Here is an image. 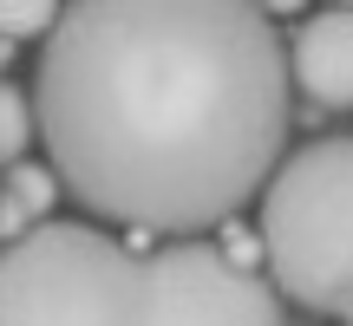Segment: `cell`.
I'll return each mask as SVG.
<instances>
[{
    "instance_id": "obj_1",
    "label": "cell",
    "mask_w": 353,
    "mask_h": 326,
    "mask_svg": "<svg viewBox=\"0 0 353 326\" xmlns=\"http://www.w3.org/2000/svg\"><path fill=\"white\" fill-rule=\"evenodd\" d=\"M288 46L236 0H85L39 46L33 124L92 215L151 235L223 228L268 189L294 124Z\"/></svg>"
},
{
    "instance_id": "obj_2",
    "label": "cell",
    "mask_w": 353,
    "mask_h": 326,
    "mask_svg": "<svg viewBox=\"0 0 353 326\" xmlns=\"http://www.w3.org/2000/svg\"><path fill=\"white\" fill-rule=\"evenodd\" d=\"M262 254L294 307L353 314V138H314L281 157L262 189Z\"/></svg>"
},
{
    "instance_id": "obj_3",
    "label": "cell",
    "mask_w": 353,
    "mask_h": 326,
    "mask_svg": "<svg viewBox=\"0 0 353 326\" xmlns=\"http://www.w3.org/2000/svg\"><path fill=\"white\" fill-rule=\"evenodd\" d=\"M0 326H144V254L92 222H33L0 254Z\"/></svg>"
},
{
    "instance_id": "obj_4",
    "label": "cell",
    "mask_w": 353,
    "mask_h": 326,
    "mask_svg": "<svg viewBox=\"0 0 353 326\" xmlns=\"http://www.w3.org/2000/svg\"><path fill=\"white\" fill-rule=\"evenodd\" d=\"M144 326H288L268 274L203 241L144 254Z\"/></svg>"
},
{
    "instance_id": "obj_5",
    "label": "cell",
    "mask_w": 353,
    "mask_h": 326,
    "mask_svg": "<svg viewBox=\"0 0 353 326\" xmlns=\"http://www.w3.org/2000/svg\"><path fill=\"white\" fill-rule=\"evenodd\" d=\"M288 85H301L327 111H353V7L307 13L288 39Z\"/></svg>"
},
{
    "instance_id": "obj_6",
    "label": "cell",
    "mask_w": 353,
    "mask_h": 326,
    "mask_svg": "<svg viewBox=\"0 0 353 326\" xmlns=\"http://www.w3.org/2000/svg\"><path fill=\"white\" fill-rule=\"evenodd\" d=\"M39 124H33V91H20L13 78H0V163H26V151H33Z\"/></svg>"
},
{
    "instance_id": "obj_7",
    "label": "cell",
    "mask_w": 353,
    "mask_h": 326,
    "mask_svg": "<svg viewBox=\"0 0 353 326\" xmlns=\"http://www.w3.org/2000/svg\"><path fill=\"white\" fill-rule=\"evenodd\" d=\"M0 196H7L20 215H46L52 202H59V176H52V170H39V163H13V170H7V183H0Z\"/></svg>"
},
{
    "instance_id": "obj_8",
    "label": "cell",
    "mask_w": 353,
    "mask_h": 326,
    "mask_svg": "<svg viewBox=\"0 0 353 326\" xmlns=\"http://www.w3.org/2000/svg\"><path fill=\"white\" fill-rule=\"evenodd\" d=\"M59 26V7H33V0H0V39H46Z\"/></svg>"
},
{
    "instance_id": "obj_9",
    "label": "cell",
    "mask_w": 353,
    "mask_h": 326,
    "mask_svg": "<svg viewBox=\"0 0 353 326\" xmlns=\"http://www.w3.org/2000/svg\"><path fill=\"white\" fill-rule=\"evenodd\" d=\"M7 65H13V46H7V39H0V78H7Z\"/></svg>"
}]
</instances>
